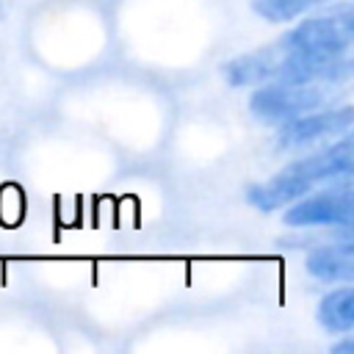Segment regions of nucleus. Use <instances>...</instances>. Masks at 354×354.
Wrapping results in <instances>:
<instances>
[{"label":"nucleus","mask_w":354,"mask_h":354,"mask_svg":"<svg viewBox=\"0 0 354 354\" xmlns=\"http://www.w3.org/2000/svg\"><path fill=\"white\" fill-rule=\"evenodd\" d=\"M329 97L326 83H263L254 88L249 111L266 124H282L307 111L324 108Z\"/></svg>","instance_id":"obj_1"},{"label":"nucleus","mask_w":354,"mask_h":354,"mask_svg":"<svg viewBox=\"0 0 354 354\" xmlns=\"http://www.w3.org/2000/svg\"><path fill=\"white\" fill-rule=\"evenodd\" d=\"M354 39L351 8L340 6V11L310 17L290 28L277 44L290 53H315V55H346Z\"/></svg>","instance_id":"obj_2"},{"label":"nucleus","mask_w":354,"mask_h":354,"mask_svg":"<svg viewBox=\"0 0 354 354\" xmlns=\"http://www.w3.org/2000/svg\"><path fill=\"white\" fill-rule=\"evenodd\" d=\"M288 227H351L354 221V196L348 180H337V185L315 194L299 196L282 218Z\"/></svg>","instance_id":"obj_3"},{"label":"nucleus","mask_w":354,"mask_h":354,"mask_svg":"<svg viewBox=\"0 0 354 354\" xmlns=\"http://www.w3.org/2000/svg\"><path fill=\"white\" fill-rule=\"evenodd\" d=\"M351 122H354V111L351 105H340V108H315L307 111L296 119H288L279 124V147L282 149H299V147H310L315 141H324L329 136H343L351 133Z\"/></svg>","instance_id":"obj_4"},{"label":"nucleus","mask_w":354,"mask_h":354,"mask_svg":"<svg viewBox=\"0 0 354 354\" xmlns=\"http://www.w3.org/2000/svg\"><path fill=\"white\" fill-rule=\"evenodd\" d=\"M307 191H313V183H307L301 174H296L293 169H282L279 174H274L271 180L266 183H254L249 185L246 191V199L252 207L263 210V213H271L277 207H285L290 202H296L299 196H304Z\"/></svg>","instance_id":"obj_5"},{"label":"nucleus","mask_w":354,"mask_h":354,"mask_svg":"<svg viewBox=\"0 0 354 354\" xmlns=\"http://www.w3.org/2000/svg\"><path fill=\"white\" fill-rule=\"evenodd\" d=\"M279 55H282V47L279 44H271V47H263V50L238 55L230 64H224V80L230 86H235V88L271 83L274 80V72H277V64H279Z\"/></svg>","instance_id":"obj_6"},{"label":"nucleus","mask_w":354,"mask_h":354,"mask_svg":"<svg viewBox=\"0 0 354 354\" xmlns=\"http://www.w3.org/2000/svg\"><path fill=\"white\" fill-rule=\"evenodd\" d=\"M307 271L321 282H351L354 277V246L351 235H343L340 241L324 243L310 252Z\"/></svg>","instance_id":"obj_7"},{"label":"nucleus","mask_w":354,"mask_h":354,"mask_svg":"<svg viewBox=\"0 0 354 354\" xmlns=\"http://www.w3.org/2000/svg\"><path fill=\"white\" fill-rule=\"evenodd\" d=\"M318 324L326 332H351L354 329V288L343 282V288L329 290L318 304Z\"/></svg>","instance_id":"obj_8"},{"label":"nucleus","mask_w":354,"mask_h":354,"mask_svg":"<svg viewBox=\"0 0 354 354\" xmlns=\"http://www.w3.org/2000/svg\"><path fill=\"white\" fill-rule=\"evenodd\" d=\"M318 3L324 0H252L254 11L268 22H290Z\"/></svg>","instance_id":"obj_9"},{"label":"nucleus","mask_w":354,"mask_h":354,"mask_svg":"<svg viewBox=\"0 0 354 354\" xmlns=\"http://www.w3.org/2000/svg\"><path fill=\"white\" fill-rule=\"evenodd\" d=\"M332 354H354V340H343V343H335L332 346Z\"/></svg>","instance_id":"obj_10"}]
</instances>
